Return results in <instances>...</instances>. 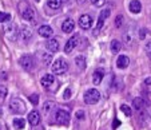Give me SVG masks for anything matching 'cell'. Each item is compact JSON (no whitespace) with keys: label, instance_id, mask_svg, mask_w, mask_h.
<instances>
[{"label":"cell","instance_id":"obj_26","mask_svg":"<svg viewBox=\"0 0 151 130\" xmlns=\"http://www.w3.org/2000/svg\"><path fill=\"white\" fill-rule=\"evenodd\" d=\"M120 110H122V111H123V113H124L127 117H131L132 110H131V107H130V106H127V105H122V106H120Z\"/></svg>","mask_w":151,"mask_h":130},{"label":"cell","instance_id":"obj_20","mask_svg":"<svg viewBox=\"0 0 151 130\" xmlns=\"http://www.w3.org/2000/svg\"><path fill=\"white\" fill-rule=\"evenodd\" d=\"M14 127L17 130H22L26 127V119L23 118H15L14 119Z\"/></svg>","mask_w":151,"mask_h":130},{"label":"cell","instance_id":"obj_25","mask_svg":"<svg viewBox=\"0 0 151 130\" xmlns=\"http://www.w3.org/2000/svg\"><path fill=\"white\" fill-rule=\"evenodd\" d=\"M7 92H8V90H7L6 86H3V84H0V102H3L4 98H6Z\"/></svg>","mask_w":151,"mask_h":130},{"label":"cell","instance_id":"obj_8","mask_svg":"<svg viewBox=\"0 0 151 130\" xmlns=\"http://www.w3.org/2000/svg\"><path fill=\"white\" fill-rule=\"evenodd\" d=\"M79 26L82 30H90L92 26V17L90 15L84 14L79 17Z\"/></svg>","mask_w":151,"mask_h":130},{"label":"cell","instance_id":"obj_4","mask_svg":"<svg viewBox=\"0 0 151 130\" xmlns=\"http://www.w3.org/2000/svg\"><path fill=\"white\" fill-rule=\"evenodd\" d=\"M70 118H71V116H70V113L67 110L59 109L55 111V122H56V124L67 126V125L70 124Z\"/></svg>","mask_w":151,"mask_h":130},{"label":"cell","instance_id":"obj_38","mask_svg":"<svg viewBox=\"0 0 151 130\" xmlns=\"http://www.w3.org/2000/svg\"><path fill=\"white\" fill-rule=\"evenodd\" d=\"M36 1H39V0H36Z\"/></svg>","mask_w":151,"mask_h":130},{"label":"cell","instance_id":"obj_23","mask_svg":"<svg viewBox=\"0 0 151 130\" xmlns=\"http://www.w3.org/2000/svg\"><path fill=\"white\" fill-rule=\"evenodd\" d=\"M75 63H76V66L79 67L80 70L86 69V59L83 58V56H76V58H75Z\"/></svg>","mask_w":151,"mask_h":130},{"label":"cell","instance_id":"obj_21","mask_svg":"<svg viewBox=\"0 0 151 130\" xmlns=\"http://www.w3.org/2000/svg\"><path fill=\"white\" fill-rule=\"evenodd\" d=\"M120 50H122V43H120L119 40H116V39H114V40L111 42V51L114 52V54H118Z\"/></svg>","mask_w":151,"mask_h":130},{"label":"cell","instance_id":"obj_32","mask_svg":"<svg viewBox=\"0 0 151 130\" xmlns=\"http://www.w3.org/2000/svg\"><path fill=\"white\" fill-rule=\"evenodd\" d=\"M63 98H64V99H70V98H71V90L66 89V91H64V94H63Z\"/></svg>","mask_w":151,"mask_h":130},{"label":"cell","instance_id":"obj_22","mask_svg":"<svg viewBox=\"0 0 151 130\" xmlns=\"http://www.w3.org/2000/svg\"><path fill=\"white\" fill-rule=\"evenodd\" d=\"M62 1L63 0H47V4H48V7L51 9H58L62 6Z\"/></svg>","mask_w":151,"mask_h":130},{"label":"cell","instance_id":"obj_17","mask_svg":"<svg viewBox=\"0 0 151 130\" xmlns=\"http://www.w3.org/2000/svg\"><path fill=\"white\" fill-rule=\"evenodd\" d=\"M130 11L132 14H139L142 11V4H140L139 0H131V3H130Z\"/></svg>","mask_w":151,"mask_h":130},{"label":"cell","instance_id":"obj_28","mask_svg":"<svg viewBox=\"0 0 151 130\" xmlns=\"http://www.w3.org/2000/svg\"><path fill=\"white\" fill-rule=\"evenodd\" d=\"M29 102H31L34 106H36L39 103V95L37 94H34V95H29Z\"/></svg>","mask_w":151,"mask_h":130},{"label":"cell","instance_id":"obj_18","mask_svg":"<svg viewBox=\"0 0 151 130\" xmlns=\"http://www.w3.org/2000/svg\"><path fill=\"white\" fill-rule=\"evenodd\" d=\"M46 46H47V48H48V51L58 52V50H59V42H58L56 39H50Z\"/></svg>","mask_w":151,"mask_h":130},{"label":"cell","instance_id":"obj_2","mask_svg":"<svg viewBox=\"0 0 151 130\" xmlns=\"http://www.w3.org/2000/svg\"><path fill=\"white\" fill-rule=\"evenodd\" d=\"M9 111L14 114H24L26 113V103L20 98H12L9 102Z\"/></svg>","mask_w":151,"mask_h":130},{"label":"cell","instance_id":"obj_35","mask_svg":"<svg viewBox=\"0 0 151 130\" xmlns=\"http://www.w3.org/2000/svg\"><path fill=\"white\" fill-rule=\"evenodd\" d=\"M76 118L78 119H83V118H84V111H82V110H80V111H78V113H76Z\"/></svg>","mask_w":151,"mask_h":130},{"label":"cell","instance_id":"obj_33","mask_svg":"<svg viewBox=\"0 0 151 130\" xmlns=\"http://www.w3.org/2000/svg\"><path fill=\"white\" fill-rule=\"evenodd\" d=\"M118 126H120V121L118 118H115L114 122H112V129H118Z\"/></svg>","mask_w":151,"mask_h":130},{"label":"cell","instance_id":"obj_6","mask_svg":"<svg viewBox=\"0 0 151 130\" xmlns=\"http://www.w3.org/2000/svg\"><path fill=\"white\" fill-rule=\"evenodd\" d=\"M132 106H134V109L137 110V111L142 113L143 110L148 106V101L145 99L143 97H138V98H135L134 101H132Z\"/></svg>","mask_w":151,"mask_h":130},{"label":"cell","instance_id":"obj_16","mask_svg":"<svg viewBox=\"0 0 151 130\" xmlns=\"http://www.w3.org/2000/svg\"><path fill=\"white\" fill-rule=\"evenodd\" d=\"M76 43H78V38H76V36L71 38V39H70V40L66 43V46H64V52H66V54H70V52H71L72 50L75 48Z\"/></svg>","mask_w":151,"mask_h":130},{"label":"cell","instance_id":"obj_7","mask_svg":"<svg viewBox=\"0 0 151 130\" xmlns=\"http://www.w3.org/2000/svg\"><path fill=\"white\" fill-rule=\"evenodd\" d=\"M19 63L26 71H29V70L32 69V66H34V58H32L31 55H23V56L19 59Z\"/></svg>","mask_w":151,"mask_h":130},{"label":"cell","instance_id":"obj_14","mask_svg":"<svg viewBox=\"0 0 151 130\" xmlns=\"http://www.w3.org/2000/svg\"><path fill=\"white\" fill-rule=\"evenodd\" d=\"M52 34H54V31H52V28L50 26H40L39 27V35L40 36H43V38H51Z\"/></svg>","mask_w":151,"mask_h":130},{"label":"cell","instance_id":"obj_37","mask_svg":"<svg viewBox=\"0 0 151 130\" xmlns=\"http://www.w3.org/2000/svg\"><path fill=\"white\" fill-rule=\"evenodd\" d=\"M78 1H79L80 4H83V3H84V1H86V0H78Z\"/></svg>","mask_w":151,"mask_h":130},{"label":"cell","instance_id":"obj_11","mask_svg":"<svg viewBox=\"0 0 151 130\" xmlns=\"http://www.w3.org/2000/svg\"><path fill=\"white\" fill-rule=\"evenodd\" d=\"M28 122L32 126H37L40 124V113L37 110H32L31 113L28 114Z\"/></svg>","mask_w":151,"mask_h":130},{"label":"cell","instance_id":"obj_19","mask_svg":"<svg viewBox=\"0 0 151 130\" xmlns=\"http://www.w3.org/2000/svg\"><path fill=\"white\" fill-rule=\"evenodd\" d=\"M103 71L102 70H96V71L94 72V77H92V82H94V84H100V82H102L103 79Z\"/></svg>","mask_w":151,"mask_h":130},{"label":"cell","instance_id":"obj_30","mask_svg":"<svg viewBox=\"0 0 151 130\" xmlns=\"http://www.w3.org/2000/svg\"><path fill=\"white\" fill-rule=\"evenodd\" d=\"M91 3L94 4L95 7H102V6H104L106 0H91Z\"/></svg>","mask_w":151,"mask_h":130},{"label":"cell","instance_id":"obj_5","mask_svg":"<svg viewBox=\"0 0 151 130\" xmlns=\"http://www.w3.org/2000/svg\"><path fill=\"white\" fill-rule=\"evenodd\" d=\"M20 15H22V17H23L24 20H28V22H32L35 19L34 8H31V7L27 6V4H24V8L20 7Z\"/></svg>","mask_w":151,"mask_h":130},{"label":"cell","instance_id":"obj_12","mask_svg":"<svg viewBox=\"0 0 151 130\" xmlns=\"http://www.w3.org/2000/svg\"><path fill=\"white\" fill-rule=\"evenodd\" d=\"M74 28H75V22L72 20V19H67V20L63 22V24H62L63 32H66V34H71V32L74 31Z\"/></svg>","mask_w":151,"mask_h":130},{"label":"cell","instance_id":"obj_29","mask_svg":"<svg viewBox=\"0 0 151 130\" xmlns=\"http://www.w3.org/2000/svg\"><path fill=\"white\" fill-rule=\"evenodd\" d=\"M122 23H123V16L122 15H118L116 19H115V26L119 28V27H122Z\"/></svg>","mask_w":151,"mask_h":130},{"label":"cell","instance_id":"obj_27","mask_svg":"<svg viewBox=\"0 0 151 130\" xmlns=\"http://www.w3.org/2000/svg\"><path fill=\"white\" fill-rule=\"evenodd\" d=\"M9 19H11V15H9V14L0 12V22H1V23H6V22H8Z\"/></svg>","mask_w":151,"mask_h":130},{"label":"cell","instance_id":"obj_10","mask_svg":"<svg viewBox=\"0 0 151 130\" xmlns=\"http://www.w3.org/2000/svg\"><path fill=\"white\" fill-rule=\"evenodd\" d=\"M40 83H42L43 87H46V89H50L52 84L55 83V78L52 74H46V75H43V78L40 79Z\"/></svg>","mask_w":151,"mask_h":130},{"label":"cell","instance_id":"obj_31","mask_svg":"<svg viewBox=\"0 0 151 130\" xmlns=\"http://www.w3.org/2000/svg\"><path fill=\"white\" fill-rule=\"evenodd\" d=\"M145 50H146V52H147L148 56H151V42H147V43H146Z\"/></svg>","mask_w":151,"mask_h":130},{"label":"cell","instance_id":"obj_24","mask_svg":"<svg viewBox=\"0 0 151 130\" xmlns=\"http://www.w3.org/2000/svg\"><path fill=\"white\" fill-rule=\"evenodd\" d=\"M55 106H56V105H55L54 102H46V103H44V106H43V113L48 114L50 110H55Z\"/></svg>","mask_w":151,"mask_h":130},{"label":"cell","instance_id":"obj_3","mask_svg":"<svg viewBox=\"0 0 151 130\" xmlns=\"http://www.w3.org/2000/svg\"><path fill=\"white\" fill-rule=\"evenodd\" d=\"M100 101V92L96 89H90L84 94V102L87 105H96Z\"/></svg>","mask_w":151,"mask_h":130},{"label":"cell","instance_id":"obj_34","mask_svg":"<svg viewBox=\"0 0 151 130\" xmlns=\"http://www.w3.org/2000/svg\"><path fill=\"white\" fill-rule=\"evenodd\" d=\"M7 78H8V75H7V72H4V71L0 72V81H6Z\"/></svg>","mask_w":151,"mask_h":130},{"label":"cell","instance_id":"obj_15","mask_svg":"<svg viewBox=\"0 0 151 130\" xmlns=\"http://www.w3.org/2000/svg\"><path fill=\"white\" fill-rule=\"evenodd\" d=\"M128 64H130V59H128V56H126V55H120V56H118V61H116L118 69H127Z\"/></svg>","mask_w":151,"mask_h":130},{"label":"cell","instance_id":"obj_1","mask_svg":"<svg viewBox=\"0 0 151 130\" xmlns=\"http://www.w3.org/2000/svg\"><path fill=\"white\" fill-rule=\"evenodd\" d=\"M51 69H52V72H54L55 75H63V74H66L67 70H68V63H67L64 59L59 58L52 63Z\"/></svg>","mask_w":151,"mask_h":130},{"label":"cell","instance_id":"obj_13","mask_svg":"<svg viewBox=\"0 0 151 130\" xmlns=\"http://www.w3.org/2000/svg\"><path fill=\"white\" fill-rule=\"evenodd\" d=\"M19 36L22 38L23 42H28L29 39L32 38V31L28 28V27H22L19 31Z\"/></svg>","mask_w":151,"mask_h":130},{"label":"cell","instance_id":"obj_9","mask_svg":"<svg viewBox=\"0 0 151 130\" xmlns=\"http://www.w3.org/2000/svg\"><path fill=\"white\" fill-rule=\"evenodd\" d=\"M110 15H111V9L107 8V9H103V11H102L99 19H98V24H96V27H95V34H96V32L103 27V24H104V20H107V19H109Z\"/></svg>","mask_w":151,"mask_h":130},{"label":"cell","instance_id":"obj_36","mask_svg":"<svg viewBox=\"0 0 151 130\" xmlns=\"http://www.w3.org/2000/svg\"><path fill=\"white\" fill-rule=\"evenodd\" d=\"M145 84L150 86V84H151V77H150V78H146V79H145Z\"/></svg>","mask_w":151,"mask_h":130}]
</instances>
